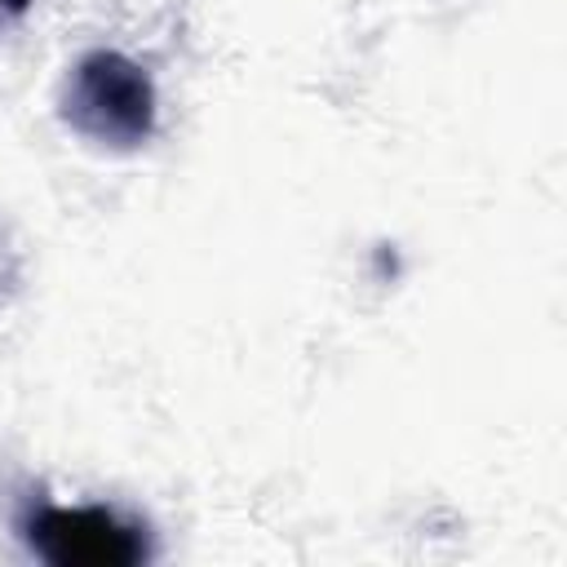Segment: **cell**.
Here are the masks:
<instances>
[{"instance_id":"6da1fadb","label":"cell","mask_w":567,"mask_h":567,"mask_svg":"<svg viewBox=\"0 0 567 567\" xmlns=\"http://www.w3.org/2000/svg\"><path fill=\"white\" fill-rule=\"evenodd\" d=\"M155 115H159V97L151 75L115 49L84 53L62 84V120L97 146L111 151L142 146L155 133Z\"/></svg>"},{"instance_id":"7a4b0ae2","label":"cell","mask_w":567,"mask_h":567,"mask_svg":"<svg viewBox=\"0 0 567 567\" xmlns=\"http://www.w3.org/2000/svg\"><path fill=\"white\" fill-rule=\"evenodd\" d=\"M27 545L58 567H128L151 554L142 527L106 505H40L27 518Z\"/></svg>"},{"instance_id":"3957f363","label":"cell","mask_w":567,"mask_h":567,"mask_svg":"<svg viewBox=\"0 0 567 567\" xmlns=\"http://www.w3.org/2000/svg\"><path fill=\"white\" fill-rule=\"evenodd\" d=\"M27 4H31V0H0V27H4V22H13Z\"/></svg>"}]
</instances>
